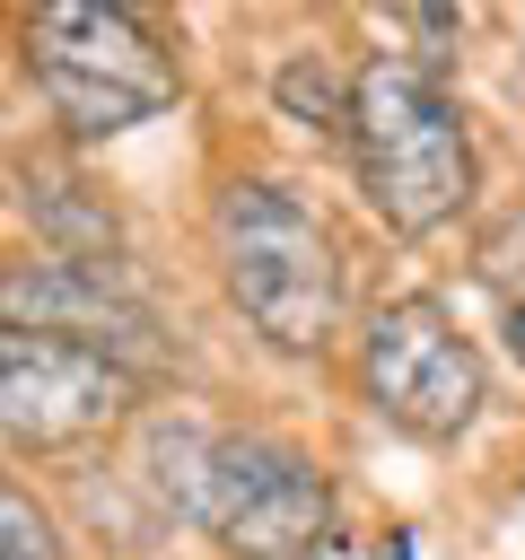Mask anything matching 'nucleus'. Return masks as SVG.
<instances>
[{
	"label": "nucleus",
	"instance_id": "obj_7",
	"mask_svg": "<svg viewBox=\"0 0 525 560\" xmlns=\"http://www.w3.org/2000/svg\"><path fill=\"white\" fill-rule=\"evenodd\" d=\"M0 332H52V341H79V350L122 359L131 376L166 359V332L122 289V271L114 262H70V254L9 262L0 271Z\"/></svg>",
	"mask_w": 525,
	"mask_h": 560
},
{
	"label": "nucleus",
	"instance_id": "obj_3",
	"mask_svg": "<svg viewBox=\"0 0 525 560\" xmlns=\"http://www.w3.org/2000/svg\"><path fill=\"white\" fill-rule=\"evenodd\" d=\"M26 70L52 105V122H70L79 140H114L149 114L175 105V61L166 44L105 0H61L26 26Z\"/></svg>",
	"mask_w": 525,
	"mask_h": 560
},
{
	"label": "nucleus",
	"instance_id": "obj_10",
	"mask_svg": "<svg viewBox=\"0 0 525 560\" xmlns=\"http://www.w3.org/2000/svg\"><path fill=\"white\" fill-rule=\"evenodd\" d=\"M508 350H516V359H525V298H516V306H508Z\"/></svg>",
	"mask_w": 525,
	"mask_h": 560
},
{
	"label": "nucleus",
	"instance_id": "obj_2",
	"mask_svg": "<svg viewBox=\"0 0 525 560\" xmlns=\"http://www.w3.org/2000/svg\"><path fill=\"white\" fill-rule=\"evenodd\" d=\"M210 236H219V271H228L236 315L271 350H324L341 332V254L298 192L228 184L210 210Z\"/></svg>",
	"mask_w": 525,
	"mask_h": 560
},
{
	"label": "nucleus",
	"instance_id": "obj_4",
	"mask_svg": "<svg viewBox=\"0 0 525 560\" xmlns=\"http://www.w3.org/2000/svg\"><path fill=\"white\" fill-rule=\"evenodd\" d=\"M201 534L236 560H306L332 551L341 499L324 464L298 455L289 438H219L201 472Z\"/></svg>",
	"mask_w": 525,
	"mask_h": 560
},
{
	"label": "nucleus",
	"instance_id": "obj_8",
	"mask_svg": "<svg viewBox=\"0 0 525 560\" xmlns=\"http://www.w3.org/2000/svg\"><path fill=\"white\" fill-rule=\"evenodd\" d=\"M271 105H280L289 122L324 131V140H350V79H341L324 52H289V61L271 70Z\"/></svg>",
	"mask_w": 525,
	"mask_h": 560
},
{
	"label": "nucleus",
	"instance_id": "obj_6",
	"mask_svg": "<svg viewBox=\"0 0 525 560\" xmlns=\"http://www.w3.org/2000/svg\"><path fill=\"white\" fill-rule=\"evenodd\" d=\"M131 394H140V376L105 350H79L52 332H0V438L9 446H35V455L88 446V438L122 429Z\"/></svg>",
	"mask_w": 525,
	"mask_h": 560
},
{
	"label": "nucleus",
	"instance_id": "obj_9",
	"mask_svg": "<svg viewBox=\"0 0 525 560\" xmlns=\"http://www.w3.org/2000/svg\"><path fill=\"white\" fill-rule=\"evenodd\" d=\"M0 560H70L61 551V534H52V516L0 472Z\"/></svg>",
	"mask_w": 525,
	"mask_h": 560
},
{
	"label": "nucleus",
	"instance_id": "obj_1",
	"mask_svg": "<svg viewBox=\"0 0 525 560\" xmlns=\"http://www.w3.org/2000/svg\"><path fill=\"white\" fill-rule=\"evenodd\" d=\"M350 158L359 192L394 236H429L472 201V140L464 114L438 96L429 70L411 61H368L350 79Z\"/></svg>",
	"mask_w": 525,
	"mask_h": 560
},
{
	"label": "nucleus",
	"instance_id": "obj_5",
	"mask_svg": "<svg viewBox=\"0 0 525 560\" xmlns=\"http://www.w3.org/2000/svg\"><path fill=\"white\" fill-rule=\"evenodd\" d=\"M359 376H368V402L429 446L464 438L472 411L490 402L481 350L455 332V315L438 298H385L359 332Z\"/></svg>",
	"mask_w": 525,
	"mask_h": 560
}]
</instances>
